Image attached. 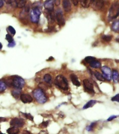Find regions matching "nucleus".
Instances as JSON below:
<instances>
[{"label": "nucleus", "instance_id": "28", "mask_svg": "<svg viewBox=\"0 0 119 134\" xmlns=\"http://www.w3.org/2000/svg\"><path fill=\"white\" fill-rule=\"evenodd\" d=\"M95 59H96V58H95V57H93L92 56H87L85 58V61L87 63L89 64L92 62H93L94 60H95Z\"/></svg>", "mask_w": 119, "mask_h": 134}, {"label": "nucleus", "instance_id": "4", "mask_svg": "<svg viewBox=\"0 0 119 134\" xmlns=\"http://www.w3.org/2000/svg\"><path fill=\"white\" fill-rule=\"evenodd\" d=\"M119 15V3L113 4L110 9L109 13V19L110 20L115 19Z\"/></svg>", "mask_w": 119, "mask_h": 134}, {"label": "nucleus", "instance_id": "9", "mask_svg": "<svg viewBox=\"0 0 119 134\" xmlns=\"http://www.w3.org/2000/svg\"><path fill=\"white\" fill-rule=\"evenodd\" d=\"M103 75L105 79L110 81L112 79V72L110 68L107 66H103L101 68Z\"/></svg>", "mask_w": 119, "mask_h": 134}, {"label": "nucleus", "instance_id": "17", "mask_svg": "<svg viewBox=\"0 0 119 134\" xmlns=\"http://www.w3.org/2000/svg\"><path fill=\"white\" fill-rule=\"evenodd\" d=\"M89 65L93 68H100L101 67V63L96 59H95L91 63L89 64Z\"/></svg>", "mask_w": 119, "mask_h": 134}, {"label": "nucleus", "instance_id": "29", "mask_svg": "<svg viewBox=\"0 0 119 134\" xmlns=\"http://www.w3.org/2000/svg\"><path fill=\"white\" fill-rule=\"evenodd\" d=\"M96 122H93V123H92L90 125L88 126L87 127V130L89 132L92 131L93 129V128L95 127V126H96Z\"/></svg>", "mask_w": 119, "mask_h": 134}, {"label": "nucleus", "instance_id": "31", "mask_svg": "<svg viewBox=\"0 0 119 134\" xmlns=\"http://www.w3.org/2000/svg\"><path fill=\"white\" fill-rule=\"evenodd\" d=\"M23 115L25 116V117L27 119H29V120H31L32 121H33V117L31 114H29V113H23Z\"/></svg>", "mask_w": 119, "mask_h": 134}, {"label": "nucleus", "instance_id": "30", "mask_svg": "<svg viewBox=\"0 0 119 134\" xmlns=\"http://www.w3.org/2000/svg\"><path fill=\"white\" fill-rule=\"evenodd\" d=\"M5 39H6L9 43H11L14 41V39L12 36H11L10 34H7L5 36Z\"/></svg>", "mask_w": 119, "mask_h": 134}, {"label": "nucleus", "instance_id": "16", "mask_svg": "<svg viewBox=\"0 0 119 134\" xmlns=\"http://www.w3.org/2000/svg\"><path fill=\"white\" fill-rule=\"evenodd\" d=\"M112 79L115 83H118L119 82V73L116 69L113 71Z\"/></svg>", "mask_w": 119, "mask_h": 134}, {"label": "nucleus", "instance_id": "35", "mask_svg": "<svg viewBox=\"0 0 119 134\" xmlns=\"http://www.w3.org/2000/svg\"><path fill=\"white\" fill-rule=\"evenodd\" d=\"M117 117H118V116H116V115H112V116H110V117L108 119H107V121H109H109H112V120L116 119Z\"/></svg>", "mask_w": 119, "mask_h": 134}, {"label": "nucleus", "instance_id": "33", "mask_svg": "<svg viewBox=\"0 0 119 134\" xmlns=\"http://www.w3.org/2000/svg\"><path fill=\"white\" fill-rule=\"evenodd\" d=\"M111 100L112 101H116L119 102V94H117L116 95L112 97Z\"/></svg>", "mask_w": 119, "mask_h": 134}, {"label": "nucleus", "instance_id": "3", "mask_svg": "<svg viewBox=\"0 0 119 134\" xmlns=\"http://www.w3.org/2000/svg\"><path fill=\"white\" fill-rule=\"evenodd\" d=\"M33 95L35 100L40 104L45 103L47 100V96L43 90L40 89H35L33 92Z\"/></svg>", "mask_w": 119, "mask_h": 134}, {"label": "nucleus", "instance_id": "12", "mask_svg": "<svg viewBox=\"0 0 119 134\" xmlns=\"http://www.w3.org/2000/svg\"><path fill=\"white\" fill-rule=\"evenodd\" d=\"M20 98L22 101L24 103H30L33 100L32 97L28 94H22L21 95Z\"/></svg>", "mask_w": 119, "mask_h": 134}, {"label": "nucleus", "instance_id": "25", "mask_svg": "<svg viewBox=\"0 0 119 134\" xmlns=\"http://www.w3.org/2000/svg\"><path fill=\"white\" fill-rule=\"evenodd\" d=\"M7 84L4 81L0 80V92H4L7 89Z\"/></svg>", "mask_w": 119, "mask_h": 134}, {"label": "nucleus", "instance_id": "15", "mask_svg": "<svg viewBox=\"0 0 119 134\" xmlns=\"http://www.w3.org/2000/svg\"><path fill=\"white\" fill-rule=\"evenodd\" d=\"M63 8L65 11H70L71 10V4L70 1H63L62 2Z\"/></svg>", "mask_w": 119, "mask_h": 134}, {"label": "nucleus", "instance_id": "11", "mask_svg": "<svg viewBox=\"0 0 119 134\" xmlns=\"http://www.w3.org/2000/svg\"><path fill=\"white\" fill-rule=\"evenodd\" d=\"M45 16L46 18L47 19V20H49V22H53L55 21V14L53 12V11H49L46 10V11L45 12Z\"/></svg>", "mask_w": 119, "mask_h": 134}, {"label": "nucleus", "instance_id": "45", "mask_svg": "<svg viewBox=\"0 0 119 134\" xmlns=\"http://www.w3.org/2000/svg\"><path fill=\"white\" fill-rule=\"evenodd\" d=\"M0 134H3V133H1V132H0Z\"/></svg>", "mask_w": 119, "mask_h": 134}, {"label": "nucleus", "instance_id": "1", "mask_svg": "<svg viewBox=\"0 0 119 134\" xmlns=\"http://www.w3.org/2000/svg\"><path fill=\"white\" fill-rule=\"evenodd\" d=\"M10 79V81L8 83L9 84H11L16 89H21L25 84L24 79L17 75H14L13 77H11V79Z\"/></svg>", "mask_w": 119, "mask_h": 134}, {"label": "nucleus", "instance_id": "21", "mask_svg": "<svg viewBox=\"0 0 119 134\" xmlns=\"http://www.w3.org/2000/svg\"><path fill=\"white\" fill-rule=\"evenodd\" d=\"M94 75H95V77L96 78V79L98 80L101 81H104L105 80V79L104 78L103 75L102 74H101L99 72H97V71L95 72H94Z\"/></svg>", "mask_w": 119, "mask_h": 134}, {"label": "nucleus", "instance_id": "18", "mask_svg": "<svg viewBox=\"0 0 119 134\" xmlns=\"http://www.w3.org/2000/svg\"><path fill=\"white\" fill-rule=\"evenodd\" d=\"M96 103H97V101L95 100H91L90 101H89L88 102H87L85 104V105L83 106V109H87V108H89L92 107Z\"/></svg>", "mask_w": 119, "mask_h": 134}, {"label": "nucleus", "instance_id": "19", "mask_svg": "<svg viewBox=\"0 0 119 134\" xmlns=\"http://www.w3.org/2000/svg\"><path fill=\"white\" fill-rule=\"evenodd\" d=\"M19 132V129L16 127H11L7 130V133L9 134H17Z\"/></svg>", "mask_w": 119, "mask_h": 134}, {"label": "nucleus", "instance_id": "38", "mask_svg": "<svg viewBox=\"0 0 119 134\" xmlns=\"http://www.w3.org/2000/svg\"><path fill=\"white\" fill-rule=\"evenodd\" d=\"M4 1L2 0H0V8H1L4 5Z\"/></svg>", "mask_w": 119, "mask_h": 134}, {"label": "nucleus", "instance_id": "6", "mask_svg": "<svg viewBox=\"0 0 119 134\" xmlns=\"http://www.w3.org/2000/svg\"><path fill=\"white\" fill-rule=\"evenodd\" d=\"M83 87L85 91L90 94H94L95 91L94 86L91 81L88 79H85L83 80Z\"/></svg>", "mask_w": 119, "mask_h": 134}, {"label": "nucleus", "instance_id": "37", "mask_svg": "<svg viewBox=\"0 0 119 134\" xmlns=\"http://www.w3.org/2000/svg\"><path fill=\"white\" fill-rule=\"evenodd\" d=\"M78 1H76V0H73V1H72V2L73 3V5H78Z\"/></svg>", "mask_w": 119, "mask_h": 134}, {"label": "nucleus", "instance_id": "24", "mask_svg": "<svg viewBox=\"0 0 119 134\" xmlns=\"http://www.w3.org/2000/svg\"><path fill=\"white\" fill-rule=\"evenodd\" d=\"M92 1L89 0H84V1H80L81 4L83 8H88L90 6V5L91 4Z\"/></svg>", "mask_w": 119, "mask_h": 134}, {"label": "nucleus", "instance_id": "43", "mask_svg": "<svg viewBox=\"0 0 119 134\" xmlns=\"http://www.w3.org/2000/svg\"><path fill=\"white\" fill-rule=\"evenodd\" d=\"M2 47H3V45H2V44L1 43H0V50L2 49Z\"/></svg>", "mask_w": 119, "mask_h": 134}, {"label": "nucleus", "instance_id": "14", "mask_svg": "<svg viewBox=\"0 0 119 134\" xmlns=\"http://www.w3.org/2000/svg\"><path fill=\"white\" fill-rule=\"evenodd\" d=\"M70 78L71 81H72V84L74 85L77 87H79L81 85L80 83L78 80V77H77V75L76 74H71L70 75Z\"/></svg>", "mask_w": 119, "mask_h": 134}, {"label": "nucleus", "instance_id": "5", "mask_svg": "<svg viewBox=\"0 0 119 134\" xmlns=\"http://www.w3.org/2000/svg\"><path fill=\"white\" fill-rule=\"evenodd\" d=\"M41 15V10L38 7L33 8L30 11V19L33 23H38Z\"/></svg>", "mask_w": 119, "mask_h": 134}, {"label": "nucleus", "instance_id": "8", "mask_svg": "<svg viewBox=\"0 0 119 134\" xmlns=\"http://www.w3.org/2000/svg\"><path fill=\"white\" fill-rule=\"evenodd\" d=\"M55 17L58 25L60 26H64L65 24V21L64 18L62 11L60 10H58L56 11Z\"/></svg>", "mask_w": 119, "mask_h": 134}, {"label": "nucleus", "instance_id": "10", "mask_svg": "<svg viewBox=\"0 0 119 134\" xmlns=\"http://www.w3.org/2000/svg\"><path fill=\"white\" fill-rule=\"evenodd\" d=\"M92 3L93 8L96 10L102 9L104 5V2L103 1H92Z\"/></svg>", "mask_w": 119, "mask_h": 134}, {"label": "nucleus", "instance_id": "26", "mask_svg": "<svg viewBox=\"0 0 119 134\" xmlns=\"http://www.w3.org/2000/svg\"><path fill=\"white\" fill-rule=\"evenodd\" d=\"M16 7L19 8H23L25 6L26 4V1H16Z\"/></svg>", "mask_w": 119, "mask_h": 134}, {"label": "nucleus", "instance_id": "36", "mask_svg": "<svg viewBox=\"0 0 119 134\" xmlns=\"http://www.w3.org/2000/svg\"><path fill=\"white\" fill-rule=\"evenodd\" d=\"M15 45H16V43L14 41L12 42L9 43V44L8 45V46L9 47H14Z\"/></svg>", "mask_w": 119, "mask_h": 134}, {"label": "nucleus", "instance_id": "20", "mask_svg": "<svg viewBox=\"0 0 119 134\" xmlns=\"http://www.w3.org/2000/svg\"><path fill=\"white\" fill-rule=\"evenodd\" d=\"M112 30L115 32L119 31V20H117L114 22L112 25Z\"/></svg>", "mask_w": 119, "mask_h": 134}, {"label": "nucleus", "instance_id": "39", "mask_svg": "<svg viewBox=\"0 0 119 134\" xmlns=\"http://www.w3.org/2000/svg\"><path fill=\"white\" fill-rule=\"evenodd\" d=\"M39 134H49V133H47L46 131H42L40 132Z\"/></svg>", "mask_w": 119, "mask_h": 134}, {"label": "nucleus", "instance_id": "34", "mask_svg": "<svg viewBox=\"0 0 119 134\" xmlns=\"http://www.w3.org/2000/svg\"><path fill=\"white\" fill-rule=\"evenodd\" d=\"M49 121H46V122H43L42 123L40 124V126H42L43 127H46L47 126L49 125Z\"/></svg>", "mask_w": 119, "mask_h": 134}, {"label": "nucleus", "instance_id": "23", "mask_svg": "<svg viewBox=\"0 0 119 134\" xmlns=\"http://www.w3.org/2000/svg\"><path fill=\"white\" fill-rule=\"evenodd\" d=\"M21 93V89H16L11 91V95H12L15 98H18L20 96V94Z\"/></svg>", "mask_w": 119, "mask_h": 134}, {"label": "nucleus", "instance_id": "13", "mask_svg": "<svg viewBox=\"0 0 119 134\" xmlns=\"http://www.w3.org/2000/svg\"><path fill=\"white\" fill-rule=\"evenodd\" d=\"M54 1H46L44 3V6L46 10L53 11L54 10Z\"/></svg>", "mask_w": 119, "mask_h": 134}, {"label": "nucleus", "instance_id": "40", "mask_svg": "<svg viewBox=\"0 0 119 134\" xmlns=\"http://www.w3.org/2000/svg\"><path fill=\"white\" fill-rule=\"evenodd\" d=\"M6 121V119L5 118H2V117H0V122H4Z\"/></svg>", "mask_w": 119, "mask_h": 134}, {"label": "nucleus", "instance_id": "22", "mask_svg": "<svg viewBox=\"0 0 119 134\" xmlns=\"http://www.w3.org/2000/svg\"><path fill=\"white\" fill-rule=\"evenodd\" d=\"M43 80L45 81V82L49 84H51V81H52V77L51 75L47 74H45L44 77H43Z\"/></svg>", "mask_w": 119, "mask_h": 134}, {"label": "nucleus", "instance_id": "32", "mask_svg": "<svg viewBox=\"0 0 119 134\" xmlns=\"http://www.w3.org/2000/svg\"><path fill=\"white\" fill-rule=\"evenodd\" d=\"M8 30H9V31L11 34H13L15 35L16 34V30L14 29V28L11 26H9L8 28Z\"/></svg>", "mask_w": 119, "mask_h": 134}, {"label": "nucleus", "instance_id": "2", "mask_svg": "<svg viewBox=\"0 0 119 134\" xmlns=\"http://www.w3.org/2000/svg\"><path fill=\"white\" fill-rule=\"evenodd\" d=\"M55 84L59 88L64 90L68 89L69 85L67 79L62 75H58L54 80Z\"/></svg>", "mask_w": 119, "mask_h": 134}, {"label": "nucleus", "instance_id": "27", "mask_svg": "<svg viewBox=\"0 0 119 134\" xmlns=\"http://www.w3.org/2000/svg\"><path fill=\"white\" fill-rule=\"evenodd\" d=\"M112 39V36L110 35H103L102 36V39L104 40V41L108 42H110Z\"/></svg>", "mask_w": 119, "mask_h": 134}, {"label": "nucleus", "instance_id": "41", "mask_svg": "<svg viewBox=\"0 0 119 134\" xmlns=\"http://www.w3.org/2000/svg\"><path fill=\"white\" fill-rule=\"evenodd\" d=\"M22 134H30V133H29L28 131H25L23 132Z\"/></svg>", "mask_w": 119, "mask_h": 134}, {"label": "nucleus", "instance_id": "42", "mask_svg": "<svg viewBox=\"0 0 119 134\" xmlns=\"http://www.w3.org/2000/svg\"><path fill=\"white\" fill-rule=\"evenodd\" d=\"M116 41H117V42H118V43H119V36L116 39Z\"/></svg>", "mask_w": 119, "mask_h": 134}, {"label": "nucleus", "instance_id": "7", "mask_svg": "<svg viewBox=\"0 0 119 134\" xmlns=\"http://www.w3.org/2000/svg\"><path fill=\"white\" fill-rule=\"evenodd\" d=\"M25 124V121L22 118H14L10 122V125L12 127L20 128Z\"/></svg>", "mask_w": 119, "mask_h": 134}, {"label": "nucleus", "instance_id": "44", "mask_svg": "<svg viewBox=\"0 0 119 134\" xmlns=\"http://www.w3.org/2000/svg\"><path fill=\"white\" fill-rule=\"evenodd\" d=\"M53 57H50L49 58V59H48L47 60V61H50V60H53V59H51V58H52Z\"/></svg>", "mask_w": 119, "mask_h": 134}]
</instances>
